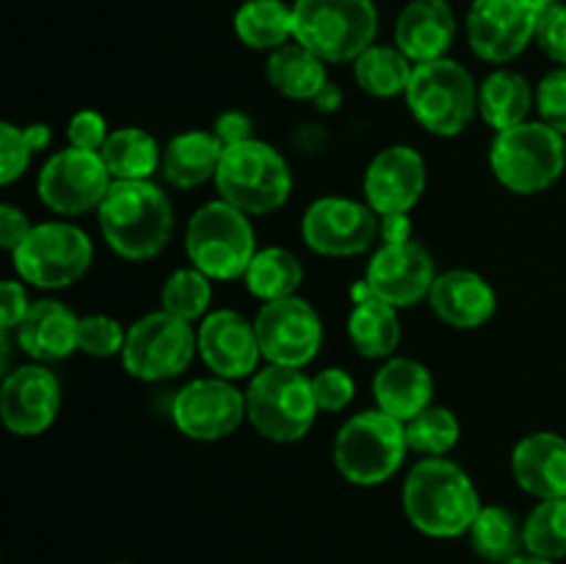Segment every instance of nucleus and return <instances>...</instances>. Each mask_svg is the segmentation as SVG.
Segmentation results:
<instances>
[{
  "mask_svg": "<svg viewBox=\"0 0 566 564\" xmlns=\"http://www.w3.org/2000/svg\"><path fill=\"white\" fill-rule=\"evenodd\" d=\"M401 498L409 523L431 540L468 534L484 506L468 470L446 457L420 459L403 481Z\"/></svg>",
  "mask_w": 566,
  "mask_h": 564,
  "instance_id": "f257e3e1",
  "label": "nucleus"
},
{
  "mask_svg": "<svg viewBox=\"0 0 566 564\" xmlns=\"http://www.w3.org/2000/svg\"><path fill=\"white\" fill-rule=\"evenodd\" d=\"M97 224L111 252L144 263L169 247L175 210L153 180H114L97 208Z\"/></svg>",
  "mask_w": 566,
  "mask_h": 564,
  "instance_id": "f03ea898",
  "label": "nucleus"
},
{
  "mask_svg": "<svg viewBox=\"0 0 566 564\" xmlns=\"http://www.w3.org/2000/svg\"><path fill=\"white\" fill-rule=\"evenodd\" d=\"M379 33L374 0H296L293 39L326 64L357 61Z\"/></svg>",
  "mask_w": 566,
  "mask_h": 564,
  "instance_id": "7ed1b4c3",
  "label": "nucleus"
},
{
  "mask_svg": "<svg viewBox=\"0 0 566 564\" xmlns=\"http://www.w3.org/2000/svg\"><path fill=\"white\" fill-rule=\"evenodd\" d=\"M409 453L407 426L385 409H363L337 429L332 459L348 484L376 487L398 473Z\"/></svg>",
  "mask_w": 566,
  "mask_h": 564,
  "instance_id": "20e7f679",
  "label": "nucleus"
},
{
  "mask_svg": "<svg viewBox=\"0 0 566 564\" xmlns=\"http://www.w3.org/2000/svg\"><path fill=\"white\" fill-rule=\"evenodd\" d=\"M213 182L219 188V199L232 208L247 216H265L291 199L293 171L274 144L249 138L224 147Z\"/></svg>",
  "mask_w": 566,
  "mask_h": 564,
  "instance_id": "39448f33",
  "label": "nucleus"
},
{
  "mask_svg": "<svg viewBox=\"0 0 566 564\" xmlns=\"http://www.w3.org/2000/svg\"><path fill=\"white\" fill-rule=\"evenodd\" d=\"M247 420L271 442H298L318 418L313 379L302 368L265 365L247 385Z\"/></svg>",
  "mask_w": 566,
  "mask_h": 564,
  "instance_id": "423d86ee",
  "label": "nucleus"
},
{
  "mask_svg": "<svg viewBox=\"0 0 566 564\" xmlns=\"http://www.w3.org/2000/svg\"><path fill=\"white\" fill-rule=\"evenodd\" d=\"M490 166L497 182L512 194H542L556 186L566 171V136L542 119L509 127L492 138Z\"/></svg>",
  "mask_w": 566,
  "mask_h": 564,
  "instance_id": "0eeeda50",
  "label": "nucleus"
},
{
  "mask_svg": "<svg viewBox=\"0 0 566 564\" xmlns=\"http://www.w3.org/2000/svg\"><path fill=\"white\" fill-rule=\"evenodd\" d=\"M409 114L431 136L453 138L479 116V83L470 70L453 59L415 64L407 88Z\"/></svg>",
  "mask_w": 566,
  "mask_h": 564,
  "instance_id": "6e6552de",
  "label": "nucleus"
},
{
  "mask_svg": "<svg viewBox=\"0 0 566 564\" xmlns=\"http://www.w3.org/2000/svg\"><path fill=\"white\" fill-rule=\"evenodd\" d=\"M186 254L210 280H241L258 254L252 219L224 199L205 202L186 224Z\"/></svg>",
  "mask_w": 566,
  "mask_h": 564,
  "instance_id": "1a4fd4ad",
  "label": "nucleus"
},
{
  "mask_svg": "<svg viewBox=\"0 0 566 564\" xmlns=\"http://www.w3.org/2000/svg\"><path fill=\"white\" fill-rule=\"evenodd\" d=\"M94 260V243L70 221L33 224L25 241L11 252L17 276L33 288L61 291L86 276Z\"/></svg>",
  "mask_w": 566,
  "mask_h": 564,
  "instance_id": "9d476101",
  "label": "nucleus"
},
{
  "mask_svg": "<svg viewBox=\"0 0 566 564\" xmlns=\"http://www.w3.org/2000/svg\"><path fill=\"white\" fill-rule=\"evenodd\" d=\"M199 354L197 330L188 321L158 310L127 326L122 365L133 379L166 382L186 374Z\"/></svg>",
  "mask_w": 566,
  "mask_h": 564,
  "instance_id": "9b49d317",
  "label": "nucleus"
},
{
  "mask_svg": "<svg viewBox=\"0 0 566 564\" xmlns=\"http://www.w3.org/2000/svg\"><path fill=\"white\" fill-rule=\"evenodd\" d=\"M111 177L103 155L66 147L50 155L36 175L39 202L59 216H83L97 210L108 194Z\"/></svg>",
  "mask_w": 566,
  "mask_h": 564,
  "instance_id": "f8f14e48",
  "label": "nucleus"
},
{
  "mask_svg": "<svg viewBox=\"0 0 566 564\" xmlns=\"http://www.w3.org/2000/svg\"><path fill=\"white\" fill-rule=\"evenodd\" d=\"M260 352L269 365L304 368L313 363L324 343L321 315L307 299L287 296L265 302L254 318Z\"/></svg>",
  "mask_w": 566,
  "mask_h": 564,
  "instance_id": "ddd939ff",
  "label": "nucleus"
},
{
  "mask_svg": "<svg viewBox=\"0 0 566 564\" xmlns=\"http://www.w3.org/2000/svg\"><path fill=\"white\" fill-rule=\"evenodd\" d=\"M302 238L324 258H357L379 238V213L357 199L321 197L304 210Z\"/></svg>",
  "mask_w": 566,
  "mask_h": 564,
  "instance_id": "4468645a",
  "label": "nucleus"
},
{
  "mask_svg": "<svg viewBox=\"0 0 566 564\" xmlns=\"http://www.w3.org/2000/svg\"><path fill=\"white\" fill-rule=\"evenodd\" d=\"M247 418V393L221 376L188 382L171 401V420L188 440L216 442L230 437Z\"/></svg>",
  "mask_w": 566,
  "mask_h": 564,
  "instance_id": "2eb2a0df",
  "label": "nucleus"
},
{
  "mask_svg": "<svg viewBox=\"0 0 566 564\" xmlns=\"http://www.w3.org/2000/svg\"><path fill=\"white\" fill-rule=\"evenodd\" d=\"M539 9L531 0H473L468 11V44L481 61L503 66L536 42Z\"/></svg>",
  "mask_w": 566,
  "mask_h": 564,
  "instance_id": "dca6fc26",
  "label": "nucleus"
},
{
  "mask_svg": "<svg viewBox=\"0 0 566 564\" xmlns=\"http://www.w3.org/2000/svg\"><path fill=\"white\" fill-rule=\"evenodd\" d=\"M434 280V258L418 241L381 243L370 254L368 269H365V282L374 296L396 310L412 307L420 299H429Z\"/></svg>",
  "mask_w": 566,
  "mask_h": 564,
  "instance_id": "f3484780",
  "label": "nucleus"
},
{
  "mask_svg": "<svg viewBox=\"0 0 566 564\" xmlns=\"http://www.w3.org/2000/svg\"><path fill=\"white\" fill-rule=\"evenodd\" d=\"M199 357L208 370L221 379H252L260 370L258 330L254 321L243 318L238 310H213L199 321Z\"/></svg>",
  "mask_w": 566,
  "mask_h": 564,
  "instance_id": "a211bd4d",
  "label": "nucleus"
},
{
  "mask_svg": "<svg viewBox=\"0 0 566 564\" xmlns=\"http://www.w3.org/2000/svg\"><path fill=\"white\" fill-rule=\"evenodd\" d=\"M61 409V382L44 363L9 370L0 390V415L11 435L36 437L53 426Z\"/></svg>",
  "mask_w": 566,
  "mask_h": 564,
  "instance_id": "6ab92c4d",
  "label": "nucleus"
},
{
  "mask_svg": "<svg viewBox=\"0 0 566 564\" xmlns=\"http://www.w3.org/2000/svg\"><path fill=\"white\" fill-rule=\"evenodd\" d=\"M426 177L423 155L409 144H392L365 169V202L379 216L409 213L426 194Z\"/></svg>",
  "mask_w": 566,
  "mask_h": 564,
  "instance_id": "aec40b11",
  "label": "nucleus"
},
{
  "mask_svg": "<svg viewBox=\"0 0 566 564\" xmlns=\"http://www.w3.org/2000/svg\"><path fill=\"white\" fill-rule=\"evenodd\" d=\"M429 304L442 324L453 330H479L495 315L497 293L479 271L448 269L437 274Z\"/></svg>",
  "mask_w": 566,
  "mask_h": 564,
  "instance_id": "412c9836",
  "label": "nucleus"
},
{
  "mask_svg": "<svg viewBox=\"0 0 566 564\" xmlns=\"http://www.w3.org/2000/svg\"><path fill=\"white\" fill-rule=\"evenodd\" d=\"M396 48L412 64L446 59L457 39V14L448 0H409L396 20Z\"/></svg>",
  "mask_w": 566,
  "mask_h": 564,
  "instance_id": "4be33fe9",
  "label": "nucleus"
},
{
  "mask_svg": "<svg viewBox=\"0 0 566 564\" xmlns=\"http://www.w3.org/2000/svg\"><path fill=\"white\" fill-rule=\"evenodd\" d=\"M512 476L520 490L539 501L566 498V437L531 431L514 446Z\"/></svg>",
  "mask_w": 566,
  "mask_h": 564,
  "instance_id": "5701e85b",
  "label": "nucleus"
},
{
  "mask_svg": "<svg viewBox=\"0 0 566 564\" xmlns=\"http://www.w3.org/2000/svg\"><path fill=\"white\" fill-rule=\"evenodd\" d=\"M77 330L81 318L59 299H42L33 302L25 318L14 330L17 346L33 359V363H59L77 352Z\"/></svg>",
  "mask_w": 566,
  "mask_h": 564,
  "instance_id": "b1692460",
  "label": "nucleus"
},
{
  "mask_svg": "<svg viewBox=\"0 0 566 564\" xmlns=\"http://www.w3.org/2000/svg\"><path fill=\"white\" fill-rule=\"evenodd\" d=\"M376 407L398 418L401 424L431 407L434 376L423 363L412 357H390L374 376Z\"/></svg>",
  "mask_w": 566,
  "mask_h": 564,
  "instance_id": "393cba45",
  "label": "nucleus"
},
{
  "mask_svg": "<svg viewBox=\"0 0 566 564\" xmlns=\"http://www.w3.org/2000/svg\"><path fill=\"white\" fill-rule=\"evenodd\" d=\"M221 155H224V144L216 138L213 130L177 133L164 147L160 171H164L169 186L188 191V188L216 180Z\"/></svg>",
  "mask_w": 566,
  "mask_h": 564,
  "instance_id": "a878e982",
  "label": "nucleus"
},
{
  "mask_svg": "<svg viewBox=\"0 0 566 564\" xmlns=\"http://www.w3.org/2000/svg\"><path fill=\"white\" fill-rule=\"evenodd\" d=\"M531 108H536V88L523 72L497 66L479 83V116L495 133L528 122Z\"/></svg>",
  "mask_w": 566,
  "mask_h": 564,
  "instance_id": "bb28decb",
  "label": "nucleus"
},
{
  "mask_svg": "<svg viewBox=\"0 0 566 564\" xmlns=\"http://www.w3.org/2000/svg\"><path fill=\"white\" fill-rule=\"evenodd\" d=\"M265 81L287 100H315L321 88L329 83V77H326V61H321L318 55L310 53L304 44L293 39L285 48L269 53Z\"/></svg>",
  "mask_w": 566,
  "mask_h": 564,
  "instance_id": "cd10ccee",
  "label": "nucleus"
},
{
  "mask_svg": "<svg viewBox=\"0 0 566 564\" xmlns=\"http://www.w3.org/2000/svg\"><path fill=\"white\" fill-rule=\"evenodd\" d=\"M232 31L247 48L274 53L293 42V6L285 0H243L232 17Z\"/></svg>",
  "mask_w": 566,
  "mask_h": 564,
  "instance_id": "c85d7f7f",
  "label": "nucleus"
},
{
  "mask_svg": "<svg viewBox=\"0 0 566 564\" xmlns=\"http://www.w3.org/2000/svg\"><path fill=\"white\" fill-rule=\"evenodd\" d=\"M346 330L354 348L368 359H390L401 343L398 310L376 296L363 304H354Z\"/></svg>",
  "mask_w": 566,
  "mask_h": 564,
  "instance_id": "c756f323",
  "label": "nucleus"
},
{
  "mask_svg": "<svg viewBox=\"0 0 566 564\" xmlns=\"http://www.w3.org/2000/svg\"><path fill=\"white\" fill-rule=\"evenodd\" d=\"M114 180H149L160 169L164 149L144 127H116L99 149Z\"/></svg>",
  "mask_w": 566,
  "mask_h": 564,
  "instance_id": "7c9ffc66",
  "label": "nucleus"
},
{
  "mask_svg": "<svg viewBox=\"0 0 566 564\" xmlns=\"http://www.w3.org/2000/svg\"><path fill=\"white\" fill-rule=\"evenodd\" d=\"M468 536L475 556L486 564H503L525 553L523 523L517 520V514L509 512L506 506H497V503L481 506Z\"/></svg>",
  "mask_w": 566,
  "mask_h": 564,
  "instance_id": "2f4dec72",
  "label": "nucleus"
},
{
  "mask_svg": "<svg viewBox=\"0 0 566 564\" xmlns=\"http://www.w3.org/2000/svg\"><path fill=\"white\" fill-rule=\"evenodd\" d=\"M249 293L260 302H276V299L296 296L304 282V265L293 252L282 247L258 249L254 260L243 274Z\"/></svg>",
  "mask_w": 566,
  "mask_h": 564,
  "instance_id": "473e14b6",
  "label": "nucleus"
},
{
  "mask_svg": "<svg viewBox=\"0 0 566 564\" xmlns=\"http://www.w3.org/2000/svg\"><path fill=\"white\" fill-rule=\"evenodd\" d=\"M415 64L396 48V44H370L354 61V77L359 88L376 100H390L407 94L412 81Z\"/></svg>",
  "mask_w": 566,
  "mask_h": 564,
  "instance_id": "72a5a7b5",
  "label": "nucleus"
},
{
  "mask_svg": "<svg viewBox=\"0 0 566 564\" xmlns=\"http://www.w3.org/2000/svg\"><path fill=\"white\" fill-rule=\"evenodd\" d=\"M210 276L202 271L188 265V269H177L166 276L164 288H160V310L177 315V318L202 321L210 313V302H213V285Z\"/></svg>",
  "mask_w": 566,
  "mask_h": 564,
  "instance_id": "f704fd0d",
  "label": "nucleus"
},
{
  "mask_svg": "<svg viewBox=\"0 0 566 564\" xmlns=\"http://www.w3.org/2000/svg\"><path fill=\"white\" fill-rule=\"evenodd\" d=\"M525 553L534 556L566 558V498H551L539 501L523 520Z\"/></svg>",
  "mask_w": 566,
  "mask_h": 564,
  "instance_id": "c9c22d12",
  "label": "nucleus"
},
{
  "mask_svg": "<svg viewBox=\"0 0 566 564\" xmlns=\"http://www.w3.org/2000/svg\"><path fill=\"white\" fill-rule=\"evenodd\" d=\"M409 451L420 457H448L462 437V424L448 407H426L423 412L407 420Z\"/></svg>",
  "mask_w": 566,
  "mask_h": 564,
  "instance_id": "e433bc0d",
  "label": "nucleus"
},
{
  "mask_svg": "<svg viewBox=\"0 0 566 564\" xmlns=\"http://www.w3.org/2000/svg\"><path fill=\"white\" fill-rule=\"evenodd\" d=\"M127 330L111 315H86L81 318V330H77V352L88 354V357H116L125 348Z\"/></svg>",
  "mask_w": 566,
  "mask_h": 564,
  "instance_id": "4c0bfd02",
  "label": "nucleus"
},
{
  "mask_svg": "<svg viewBox=\"0 0 566 564\" xmlns=\"http://www.w3.org/2000/svg\"><path fill=\"white\" fill-rule=\"evenodd\" d=\"M310 379L321 412H343L357 396V382L346 368H324Z\"/></svg>",
  "mask_w": 566,
  "mask_h": 564,
  "instance_id": "58836bf2",
  "label": "nucleus"
},
{
  "mask_svg": "<svg viewBox=\"0 0 566 564\" xmlns=\"http://www.w3.org/2000/svg\"><path fill=\"white\" fill-rule=\"evenodd\" d=\"M31 158L33 147L28 144L25 130L3 122L0 125V186H11L14 180H20L31 166Z\"/></svg>",
  "mask_w": 566,
  "mask_h": 564,
  "instance_id": "ea45409f",
  "label": "nucleus"
},
{
  "mask_svg": "<svg viewBox=\"0 0 566 564\" xmlns=\"http://www.w3.org/2000/svg\"><path fill=\"white\" fill-rule=\"evenodd\" d=\"M536 111L545 125L566 136V66L547 72L536 86Z\"/></svg>",
  "mask_w": 566,
  "mask_h": 564,
  "instance_id": "a19ab883",
  "label": "nucleus"
},
{
  "mask_svg": "<svg viewBox=\"0 0 566 564\" xmlns=\"http://www.w3.org/2000/svg\"><path fill=\"white\" fill-rule=\"evenodd\" d=\"M536 44L558 66H566V3L547 6L536 22Z\"/></svg>",
  "mask_w": 566,
  "mask_h": 564,
  "instance_id": "79ce46f5",
  "label": "nucleus"
},
{
  "mask_svg": "<svg viewBox=\"0 0 566 564\" xmlns=\"http://www.w3.org/2000/svg\"><path fill=\"white\" fill-rule=\"evenodd\" d=\"M111 130L108 122L99 111L83 108L77 114H72L70 125H66V138H70V147L77 149H92V153H99L103 144L108 142Z\"/></svg>",
  "mask_w": 566,
  "mask_h": 564,
  "instance_id": "37998d69",
  "label": "nucleus"
},
{
  "mask_svg": "<svg viewBox=\"0 0 566 564\" xmlns=\"http://www.w3.org/2000/svg\"><path fill=\"white\" fill-rule=\"evenodd\" d=\"M31 310L28 293L22 280H3L0 282V321H3V332H14L25 313Z\"/></svg>",
  "mask_w": 566,
  "mask_h": 564,
  "instance_id": "c03bdc74",
  "label": "nucleus"
},
{
  "mask_svg": "<svg viewBox=\"0 0 566 564\" xmlns=\"http://www.w3.org/2000/svg\"><path fill=\"white\" fill-rule=\"evenodd\" d=\"M33 230V224L28 221V213L17 205L3 202L0 205V247L14 252L22 241L28 238V232Z\"/></svg>",
  "mask_w": 566,
  "mask_h": 564,
  "instance_id": "a18cd8bd",
  "label": "nucleus"
},
{
  "mask_svg": "<svg viewBox=\"0 0 566 564\" xmlns=\"http://www.w3.org/2000/svg\"><path fill=\"white\" fill-rule=\"evenodd\" d=\"M213 133L224 147H232V144H241L254 138V125L252 116L243 114V111H224V114L216 116L213 122Z\"/></svg>",
  "mask_w": 566,
  "mask_h": 564,
  "instance_id": "49530a36",
  "label": "nucleus"
},
{
  "mask_svg": "<svg viewBox=\"0 0 566 564\" xmlns=\"http://www.w3.org/2000/svg\"><path fill=\"white\" fill-rule=\"evenodd\" d=\"M379 238L381 243L412 241V219H409V213L379 216Z\"/></svg>",
  "mask_w": 566,
  "mask_h": 564,
  "instance_id": "de8ad7c7",
  "label": "nucleus"
},
{
  "mask_svg": "<svg viewBox=\"0 0 566 564\" xmlns=\"http://www.w3.org/2000/svg\"><path fill=\"white\" fill-rule=\"evenodd\" d=\"M313 103H315V108L324 111V114H335V111L343 105V92H340V86H335V83L329 81L324 88H321L318 97H315Z\"/></svg>",
  "mask_w": 566,
  "mask_h": 564,
  "instance_id": "09e8293b",
  "label": "nucleus"
},
{
  "mask_svg": "<svg viewBox=\"0 0 566 564\" xmlns=\"http://www.w3.org/2000/svg\"><path fill=\"white\" fill-rule=\"evenodd\" d=\"M22 130H25V138H28V144L33 147V153H39V149L48 147L50 138H53V130H50V125H42V122L25 125Z\"/></svg>",
  "mask_w": 566,
  "mask_h": 564,
  "instance_id": "8fccbe9b",
  "label": "nucleus"
},
{
  "mask_svg": "<svg viewBox=\"0 0 566 564\" xmlns=\"http://www.w3.org/2000/svg\"><path fill=\"white\" fill-rule=\"evenodd\" d=\"M348 296H352L354 304H363V302H368V299H374V291H370V285L365 282V276H363L359 282H354L352 291H348Z\"/></svg>",
  "mask_w": 566,
  "mask_h": 564,
  "instance_id": "3c124183",
  "label": "nucleus"
},
{
  "mask_svg": "<svg viewBox=\"0 0 566 564\" xmlns=\"http://www.w3.org/2000/svg\"><path fill=\"white\" fill-rule=\"evenodd\" d=\"M503 564H558V562H551V558L534 556V553H520V556L509 558V562H503Z\"/></svg>",
  "mask_w": 566,
  "mask_h": 564,
  "instance_id": "603ef678",
  "label": "nucleus"
},
{
  "mask_svg": "<svg viewBox=\"0 0 566 564\" xmlns=\"http://www.w3.org/2000/svg\"><path fill=\"white\" fill-rule=\"evenodd\" d=\"M531 3L536 6V9H547V6H558V3H566V0H531Z\"/></svg>",
  "mask_w": 566,
  "mask_h": 564,
  "instance_id": "864d4df0",
  "label": "nucleus"
},
{
  "mask_svg": "<svg viewBox=\"0 0 566 564\" xmlns=\"http://www.w3.org/2000/svg\"><path fill=\"white\" fill-rule=\"evenodd\" d=\"M114 564H130V562H114Z\"/></svg>",
  "mask_w": 566,
  "mask_h": 564,
  "instance_id": "5fc2aeb1",
  "label": "nucleus"
}]
</instances>
